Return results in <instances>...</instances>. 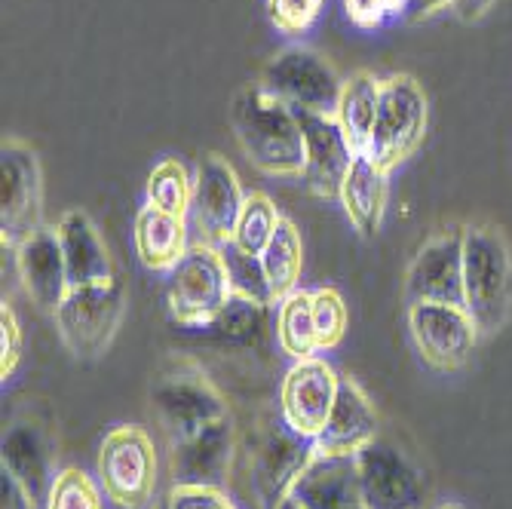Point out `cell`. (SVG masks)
Wrapping results in <instances>:
<instances>
[{
    "mask_svg": "<svg viewBox=\"0 0 512 509\" xmlns=\"http://www.w3.org/2000/svg\"><path fill=\"white\" fill-rule=\"evenodd\" d=\"M276 344L292 359L316 356V332H313V292L295 289L276 304Z\"/></svg>",
    "mask_w": 512,
    "mask_h": 509,
    "instance_id": "cell-27",
    "label": "cell"
},
{
    "mask_svg": "<svg viewBox=\"0 0 512 509\" xmlns=\"http://www.w3.org/2000/svg\"><path fill=\"white\" fill-rule=\"evenodd\" d=\"M243 203H246V194H243L237 169L221 154H206L194 175V203L188 212L197 237L203 243L224 246L234 237Z\"/></svg>",
    "mask_w": 512,
    "mask_h": 509,
    "instance_id": "cell-13",
    "label": "cell"
},
{
    "mask_svg": "<svg viewBox=\"0 0 512 509\" xmlns=\"http://www.w3.org/2000/svg\"><path fill=\"white\" fill-rule=\"evenodd\" d=\"M325 0H267V16L283 34H304L319 19Z\"/></svg>",
    "mask_w": 512,
    "mask_h": 509,
    "instance_id": "cell-34",
    "label": "cell"
},
{
    "mask_svg": "<svg viewBox=\"0 0 512 509\" xmlns=\"http://www.w3.org/2000/svg\"><path fill=\"white\" fill-rule=\"evenodd\" d=\"M13 252H16L19 283L31 298V304L56 313L62 298L68 295V270H65V255L56 237V227L43 224Z\"/></svg>",
    "mask_w": 512,
    "mask_h": 509,
    "instance_id": "cell-19",
    "label": "cell"
},
{
    "mask_svg": "<svg viewBox=\"0 0 512 509\" xmlns=\"http://www.w3.org/2000/svg\"><path fill=\"white\" fill-rule=\"evenodd\" d=\"M448 7H451V0H408L405 10H408V19L421 22V19L439 13V10H448Z\"/></svg>",
    "mask_w": 512,
    "mask_h": 509,
    "instance_id": "cell-40",
    "label": "cell"
},
{
    "mask_svg": "<svg viewBox=\"0 0 512 509\" xmlns=\"http://www.w3.org/2000/svg\"><path fill=\"white\" fill-rule=\"evenodd\" d=\"M408 0H347V16L359 28H381L387 19L399 16Z\"/></svg>",
    "mask_w": 512,
    "mask_h": 509,
    "instance_id": "cell-37",
    "label": "cell"
},
{
    "mask_svg": "<svg viewBox=\"0 0 512 509\" xmlns=\"http://www.w3.org/2000/svg\"><path fill=\"white\" fill-rule=\"evenodd\" d=\"M56 439L50 427L37 418H16L4 433V451H0V467L34 497L37 506L46 503L56 482Z\"/></svg>",
    "mask_w": 512,
    "mask_h": 509,
    "instance_id": "cell-18",
    "label": "cell"
},
{
    "mask_svg": "<svg viewBox=\"0 0 512 509\" xmlns=\"http://www.w3.org/2000/svg\"><path fill=\"white\" fill-rule=\"evenodd\" d=\"M436 509H463V506L460 503H439Z\"/></svg>",
    "mask_w": 512,
    "mask_h": 509,
    "instance_id": "cell-42",
    "label": "cell"
},
{
    "mask_svg": "<svg viewBox=\"0 0 512 509\" xmlns=\"http://www.w3.org/2000/svg\"><path fill=\"white\" fill-rule=\"evenodd\" d=\"M151 411L157 424L163 427L169 445L200 433L203 427L230 414L221 390L206 375L194 372V368H188V372L178 368V372L160 375L157 384L151 387Z\"/></svg>",
    "mask_w": 512,
    "mask_h": 509,
    "instance_id": "cell-9",
    "label": "cell"
},
{
    "mask_svg": "<svg viewBox=\"0 0 512 509\" xmlns=\"http://www.w3.org/2000/svg\"><path fill=\"white\" fill-rule=\"evenodd\" d=\"M347 326H350V310L344 295L332 286L313 289V332H316L319 353L335 350L344 341Z\"/></svg>",
    "mask_w": 512,
    "mask_h": 509,
    "instance_id": "cell-31",
    "label": "cell"
},
{
    "mask_svg": "<svg viewBox=\"0 0 512 509\" xmlns=\"http://www.w3.org/2000/svg\"><path fill=\"white\" fill-rule=\"evenodd\" d=\"M0 509H37L34 497L22 488L19 479L0 473Z\"/></svg>",
    "mask_w": 512,
    "mask_h": 509,
    "instance_id": "cell-38",
    "label": "cell"
},
{
    "mask_svg": "<svg viewBox=\"0 0 512 509\" xmlns=\"http://www.w3.org/2000/svg\"><path fill=\"white\" fill-rule=\"evenodd\" d=\"M350 224L359 230L362 237H375L381 224H384V212H387V169H381L368 154H356L341 194H338Z\"/></svg>",
    "mask_w": 512,
    "mask_h": 509,
    "instance_id": "cell-23",
    "label": "cell"
},
{
    "mask_svg": "<svg viewBox=\"0 0 512 509\" xmlns=\"http://www.w3.org/2000/svg\"><path fill=\"white\" fill-rule=\"evenodd\" d=\"M264 316H267L264 304L240 298V295H230L224 310L209 322V329H215L227 341H249V338H258L264 332V326H267Z\"/></svg>",
    "mask_w": 512,
    "mask_h": 509,
    "instance_id": "cell-33",
    "label": "cell"
},
{
    "mask_svg": "<svg viewBox=\"0 0 512 509\" xmlns=\"http://www.w3.org/2000/svg\"><path fill=\"white\" fill-rule=\"evenodd\" d=\"M378 433V411L371 405V399L365 396V390L350 381L341 378V390L335 399V408L325 421L322 433L313 439L316 442V454L325 457H356L368 442H375Z\"/></svg>",
    "mask_w": 512,
    "mask_h": 509,
    "instance_id": "cell-20",
    "label": "cell"
},
{
    "mask_svg": "<svg viewBox=\"0 0 512 509\" xmlns=\"http://www.w3.org/2000/svg\"><path fill=\"white\" fill-rule=\"evenodd\" d=\"M218 249H221V258H224V267H227L230 292L240 295V298H249V301H258L264 307L276 304L273 292H270V283H267L264 264H261V255H249L230 240L224 246H218Z\"/></svg>",
    "mask_w": 512,
    "mask_h": 509,
    "instance_id": "cell-30",
    "label": "cell"
},
{
    "mask_svg": "<svg viewBox=\"0 0 512 509\" xmlns=\"http://www.w3.org/2000/svg\"><path fill=\"white\" fill-rule=\"evenodd\" d=\"M166 500L169 509H237L224 488L212 485H172Z\"/></svg>",
    "mask_w": 512,
    "mask_h": 509,
    "instance_id": "cell-36",
    "label": "cell"
},
{
    "mask_svg": "<svg viewBox=\"0 0 512 509\" xmlns=\"http://www.w3.org/2000/svg\"><path fill=\"white\" fill-rule=\"evenodd\" d=\"M151 509H169V500H166V497H163V500H154Z\"/></svg>",
    "mask_w": 512,
    "mask_h": 509,
    "instance_id": "cell-41",
    "label": "cell"
},
{
    "mask_svg": "<svg viewBox=\"0 0 512 509\" xmlns=\"http://www.w3.org/2000/svg\"><path fill=\"white\" fill-rule=\"evenodd\" d=\"M381 86L384 80H378L371 71H356L350 80H344L335 120L341 123L347 142L353 145L356 154H365L368 148L371 126H375V117H378Z\"/></svg>",
    "mask_w": 512,
    "mask_h": 509,
    "instance_id": "cell-25",
    "label": "cell"
},
{
    "mask_svg": "<svg viewBox=\"0 0 512 509\" xmlns=\"http://www.w3.org/2000/svg\"><path fill=\"white\" fill-rule=\"evenodd\" d=\"M102 485L77 467L56 473V482L46 494V509H102Z\"/></svg>",
    "mask_w": 512,
    "mask_h": 509,
    "instance_id": "cell-32",
    "label": "cell"
},
{
    "mask_svg": "<svg viewBox=\"0 0 512 509\" xmlns=\"http://www.w3.org/2000/svg\"><path fill=\"white\" fill-rule=\"evenodd\" d=\"M258 83L276 102L307 114H335L344 89V80L335 74V68L307 46L279 50L264 65Z\"/></svg>",
    "mask_w": 512,
    "mask_h": 509,
    "instance_id": "cell-7",
    "label": "cell"
},
{
    "mask_svg": "<svg viewBox=\"0 0 512 509\" xmlns=\"http://www.w3.org/2000/svg\"><path fill=\"white\" fill-rule=\"evenodd\" d=\"M261 264H264L276 304L286 295H292L295 289H301L298 283H301V270H304V243H301V230L289 218L279 221L273 240L261 252Z\"/></svg>",
    "mask_w": 512,
    "mask_h": 509,
    "instance_id": "cell-26",
    "label": "cell"
},
{
    "mask_svg": "<svg viewBox=\"0 0 512 509\" xmlns=\"http://www.w3.org/2000/svg\"><path fill=\"white\" fill-rule=\"evenodd\" d=\"M25 350V338H22V322L16 316V310L4 301L0 304V378H13V372L19 368Z\"/></svg>",
    "mask_w": 512,
    "mask_h": 509,
    "instance_id": "cell-35",
    "label": "cell"
},
{
    "mask_svg": "<svg viewBox=\"0 0 512 509\" xmlns=\"http://www.w3.org/2000/svg\"><path fill=\"white\" fill-rule=\"evenodd\" d=\"M408 332L421 359L436 372H454V368L467 365L482 338L463 304L427 301L408 304Z\"/></svg>",
    "mask_w": 512,
    "mask_h": 509,
    "instance_id": "cell-12",
    "label": "cell"
},
{
    "mask_svg": "<svg viewBox=\"0 0 512 509\" xmlns=\"http://www.w3.org/2000/svg\"><path fill=\"white\" fill-rule=\"evenodd\" d=\"M283 509H295V506H292V503H286V506H283Z\"/></svg>",
    "mask_w": 512,
    "mask_h": 509,
    "instance_id": "cell-43",
    "label": "cell"
},
{
    "mask_svg": "<svg viewBox=\"0 0 512 509\" xmlns=\"http://www.w3.org/2000/svg\"><path fill=\"white\" fill-rule=\"evenodd\" d=\"M126 313V286L120 276L111 283L68 289L56 316V332L74 359H99L111 341Z\"/></svg>",
    "mask_w": 512,
    "mask_h": 509,
    "instance_id": "cell-4",
    "label": "cell"
},
{
    "mask_svg": "<svg viewBox=\"0 0 512 509\" xmlns=\"http://www.w3.org/2000/svg\"><path fill=\"white\" fill-rule=\"evenodd\" d=\"M356 464L368 509H427V479L396 442L378 436L356 454Z\"/></svg>",
    "mask_w": 512,
    "mask_h": 509,
    "instance_id": "cell-11",
    "label": "cell"
},
{
    "mask_svg": "<svg viewBox=\"0 0 512 509\" xmlns=\"http://www.w3.org/2000/svg\"><path fill=\"white\" fill-rule=\"evenodd\" d=\"M230 123H234L237 142L255 169L283 178L304 172V132L298 114L267 96L261 83L237 92Z\"/></svg>",
    "mask_w": 512,
    "mask_h": 509,
    "instance_id": "cell-1",
    "label": "cell"
},
{
    "mask_svg": "<svg viewBox=\"0 0 512 509\" xmlns=\"http://www.w3.org/2000/svg\"><path fill=\"white\" fill-rule=\"evenodd\" d=\"M408 304H463V227L430 237L405 273Z\"/></svg>",
    "mask_w": 512,
    "mask_h": 509,
    "instance_id": "cell-15",
    "label": "cell"
},
{
    "mask_svg": "<svg viewBox=\"0 0 512 509\" xmlns=\"http://www.w3.org/2000/svg\"><path fill=\"white\" fill-rule=\"evenodd\" d=\"M56 237H59L62 255H65L68 289L111 283L117 276L99 227L92 224V218L86 212L68 209L56 224Z\"/></svg>",
    "mask_w": 512,
    "mask_h": 509,
    "instance_id": "cell-22",
    "label": "cell"
},
{
    "mask_svg": "<svg viewBox=\"0 0 512 509\" xmlns=\"http://www.w3.org/2000/svg\"><path fill=\"white\" fill-rule=\"evenodd\" d=\"M148 203L169 212L188 218L191 203H194V178L188 175L178 160H163L154 166L148 175Z\"/></svg>",
    "mask_w": 512,
    "mask_h": 509,
    "instance_id": "cell-29",
    "label": "cell"
},
{
    "mask_svg": "<svg viewBox=\"0 0 512 509\" xmlns=\"http://www.w3.org/2000/svg\"><path fill=\"white\" fill-rule=\"evenodd\" d=\"M43 215V175L37 154L7 138L0 148V243L4 249L22 246L34 230H40Z\"/></svg>",
    "mask_w": 512,
    "mask_h": 509,
    "instance_id": "cell-10",
    "label": "cell"
},
{
    "mask_svg": "<svg viewBox=\"0 0 512 509\" xmlns=\"http://www.w3.org/2000/svg\"><path fill=\"white\" fill-rule=\"evenodd\" d=\"M279 221H283V215L276 212V206L267 194H258V191L246 194V203H243V212L237 218L230 243L240 246L249 255H261L267 249V243L273 240Z\"/></svg>",
    "mask_w": 512,
    "mask_h": 509,
    "instance_id": "cell-28",
    "label": "cell"
},
{
    "mask_svg": "<svg viewBox=\"0 0 512 509\" xmlns=\"http://www.w3.org/2000/svg\"><path fill=\"white\" fill-rule=\"evenodd\" d=\"M427 117H430V108H427L424 86L411 74L387 77L381 86L378 117H375V126H371L365 154L387 172L396 169L421 148L427 135Z\"/></svg>",
    "mask_w": 512,
    "mask_h": 509,
    "instance_id": "cell-5",
    "label": "cell"
},
{
    "mask_svg": "<svg viewBox=\"0 0 512 509\" xmlns=\"http://www.w3.org/2000/svg\"><path fill=\"white\" fill-rule=\"evenodd\" d=\"M463 307L482 338L512 316V249L494 224H463Z\"/></svg>",
    "mask_w": 512,
    "mask_h": 509,
    "instance_id": "cell-2",
    "label": "cell"
},
{
    "mask_svg": "<svg viewBox=\"0 0 512 509\" xmlns=\"http://www.w3.org/2000/svg\"><path fill=\"white\" fill-rule=\"evenodd\" d=\"M234 418H221L200 433L172 442L169 445V467H172V485H212L224 488L230 476V464H234Z\"/></svg>",
    "mask_w": 512,
    "mask_h": 509,
    "instance_id": "cell-17",
    "label": "cell"
},
{
    "mask_svg": "<svg viewBox=\"0 0 512 509\" xmlns=\"http://www.w3.org/2000/svg\"><path fill=\"white\" fill-rule=\"evenodd\" d=\"M341 390V378L335 368L319 359H295L279 384V418H283L295 433L316 439L329 421Z\"/></svg>",
    "mask_w": 512,
    "mask_h": 509,
    "instance_id": "cell-14",
    "label": "cell"
},
{
    "mask_svg": "<svg viewBox=\"0 0 512 509\" xmlns=\"http://www.w3.org/2000/svg\"><path fill=\"white\" fill-rule=\"evenodd\" d=\"M301 132H304V172L301 178L307 181V188L325 200H338L341 184L356 160L353 145L347 142V135L335 114H307L295 111Z\"/></svg>",
    "mask_w": 512,
    "mask_h": 509,
    "instance_id": "cell-16",
    "label": "cell"
},
{
    "mask_svg": "<svg viewBox=\"0 0 512 509\" xmlns=\"http://www.w3.org/2000/svg\"><path fill=\"white\" fill-rule=\"evenodd\" d=\"M491 7H494V0H451V10H454L463 22H476V19H482Z\"/></svg>",
    "mask_w": 512,
    "mask_h": 509,
    "instance_id": "cell-39",
    "label": "cell"
},
{
    "mask_svg": "<svg viewBox=\"0 0 512 509\" xmlns=\"http://www.w3.org/2000/svg\"><path fill=\"white\" fill-rule=\"evenodd\" d=\"M105 497L120 509H145L154 503L160 482V460L154 439L142 427H114L99 448L96 464Z\"/></svg>",
    "mask_w": 512,
    "mask_h": 509,
    "instance_id": "cell-3",
    "label": "cell"
},
{
    "mask_svg": "<svg viewBox=\"0 0 512 509\" xmlns=\"http://www.w3.org/2000/svg\"><path fill=\"white\" fill-rule=\"evenodd\" d=\"M230 280L221 249L212 243H191L184 258L169 270L166 298L169 313L181 326H209L230 301Z\"/></svg>",
    "mask_w": 512,
    "mask_h": 509,
    "instance_id": "cell-6",
    "label": "cell"
},
{
    "mask_svg": "<svg viewBox=\"0 0 512 509\" xmlns=\"http://www.w3.org/2000/svg\"><path fill=\"white\" fill-rule=\"evenodd\" d=\"M313 457H316V442L310 436L295 433L283 418L267 421L249 457L252 491L258 506L283 509L289 503L295 482L313 464Z\"/></svg>",
    "mask_w": 512,
    "mask_h": 509,
    "instance_id": "cell-8",
    "label": "cell"
},
{
    "mask_svg": "<svg viewBox=\"0 0 512 509\" xmlns=\"http://www.w3.org/2000/svg\"><path fill=\"white\" fill-rule=\"evenodd\" d=\"M289 503L295 509H368L356 457L316 454L313 464L295 482Z\"/></svg>",
    "mask_w": 512,
    "mask_h": 509,
    "instance_id": "cell-21",
    "label": "cell"
},
{
    "mask_svg": "<svg viewBox=\"0 0 512 509\" xmlns=\"http://www.w3.org/2000/svg\"><path fill=\"white\" fill-rule=\"evenodd\" d=\"M135 255L148 270H172L184 252L191 249L188 243V218L169 215L151 203H145L135 215L132 227Z\"/></svg>",
    "mask_w": 512,
    "mask_h": 509,
    "instance_id": "cell-24",
    "label": "cell"
}]
</instances>
